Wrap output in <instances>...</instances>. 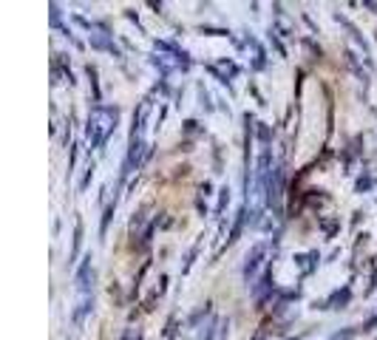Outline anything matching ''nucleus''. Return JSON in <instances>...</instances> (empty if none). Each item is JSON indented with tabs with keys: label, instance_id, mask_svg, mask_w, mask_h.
<instances>
[{
	"label": "nucleus",
	"instance_id": "f257e3e1",
	"mask_svg": "<svg viewBox=\"0 0 377 340\" xmlns=\"http://www.w3.org/2000/svg\"><path fill=\"white\" fill-rule=\"evenodd\" d=\"M117 122H120V111L111 108V105H102L97 102L88 114V122H85V139L94 150H102L105 142L111 139V133L117 131Z\"/></svg>",
	"mask_w": 377,
	"mask_h": 340
},
{
	"label": "nucleus",
	"instance_id": "20e7f679",
	"mask_svg": "<svg viewBox=\"0 0 377 340\" xmlns=\"http://www.w3.org/2000/svg\"><path fill=\"white\" fill-rule=\"evenodd\" d=\"M227 329H230V321H224V318H210V324L204 327V335L198 340H227Z\"/></svg>",
	"mask_w": 377,
	"mask_h": 340
},
{
	"label": "nucleus",
	"instance_id": "39448f33",
	"mask_svg": "<svg viewBox=\"0 0 377 340\" xmlns=\"http://www.w3.org/2000/svg\"><path fill=\"white\" fill-rule=\"evenodd\" d=\"M91 312H94V295L80 298V301H77V307H74V315H71L74 327H83V324H85V318H88Z\"/></svg>",
	"mask_w": 377,
	"mask_h": 340
},
{
	"label": "nucleus",
	"instance_id": "f03ea898",
	"mask_svg": "<svg viewBox=\"0 0 377 340\" xmlns=\"http://www.w3.org/2000/svg\"><path fill=\"white\" fill-rule=\"evenodd\" d=\"M74 284H77V295L85 298V295H94V267H91V256L83 258L77 275H74Z\"/></svg>",
	"mask_w": 377,
	"mask_h": 340
},
{
	"label": "nucleus",
	"instance_id": "423d86ee",
	"mask_svg": "<svg viewBox=\"0 0 377 340\" xmlns=\"http://www.w3.org/2000/svg\"><path fill=\"white\" fill-rule=\"evenodd\" d=\"M117 202H120V196H114V199L105 204V216H102V224H100V236L108 233V224H111V216H114V210H117Z\"/></svg>",
	"mask_w": 377,
	"mask_h": 340
},
{
	"label": "nucleus",
	"instance_id": "7ed1b4c3",
	"mask_svg": "<svg viewBox=\"0 0 377 340\" xmlns=\"http://www.w3.org/2000/svg\"><path fill=\"white\" fill-rule=\"evenodd\" d=\"M264 256H267V244H255V247L247 253V258H244V281H247V284L258 275V270H261V264H264Z\"/></svg>",
	"mask_w": 377,
	"mask_h": 340
},
{
	"label": "nucleus",
	"instance_id": "6e6552de",
	"mask_svg": "<svg viewBox=\"0 0 377 340\" xmlns=\"http://www.w3.org/2000/svg\"><path fill=\"white\" fill-rule=\"evenodd\" d=\"M80 247H83V219L74 221V253H71V258L80 256Z\"/></svg>",
	"mask_w": 377,
	"mask_h": 340
},
{
	"label": "nucleus",
	"instance_id": "0eeeda50",
	"mask_svg": "<svg viewBox=\"0 0 377 340\" xmlns=\"http://www.w3.org/2000/svg\"><path fill=\"white\" fill-rule=\"evenodd\" d=\"M244 219H247V207L238 210V219H235V227H233V233H230V238H227V247L238 241V236H241V230H244Z\"/></svg>",
	"mask_w": 377,
	"mask_h": 340
}]
</instances>
